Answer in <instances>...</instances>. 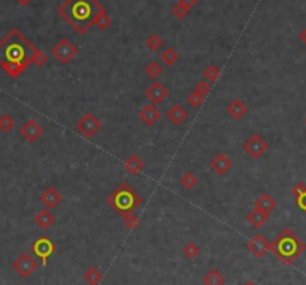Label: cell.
<instances>
[{"instance_id": "obj_1", "label": "cell", "mask_w": 306, "mask_h": 285, "mask_svg": "<svg viewBox=\"0 0 306 285\" xmlns=\"http://www.w3.org/2000/svg\"><path fill=\"white\" fill-rule=\"evenodd\" d=\"M102 9L103 6L97 0H64L59 8V14L76 33L84 35Z\"/></svg>"}, {"instance_id": "obj_2", "label": "cell", "mask_w": 306, "mask_h": 285, "mask_svg": "<svg viewBox=\"0 0 306 285\" xmlns=\"http://www.w3.org/2000/svg\"><path fill=\"white\" fill-rule=\"evenodd\" d=\"M36 46L18 29H12L0 41V66L17 63L24 67L32 64V56Z\"/></svg>"}, {"instance_id": "obj_3", "label": "cell", "mask_w": 306, "mask_h": 285, "mask_svg": "<svg viewBox=\"0 0 306 285\" xmlns=\"http://www.w3.org/2000/svg\"><path fill=\"white\" fill-rule=\"evenodd\" d=\"M306 249V244L296 235L291 228H284L270 242V251L283 265H293Z\"/></svg>"}, {"instance_id": "obj_4", "label": "cell", "mask_w": 306, "mask_h": 285, "mask_svg": "<svg viewBox=\"0 0 306 285\" xmlns=\"http://www.w3.org/2000/svg\"><path fill=\"white\" fill-rule=\"evenodd\" d=\"M106 203L122 218L125 214H130L139 208L142 204V197L129 183H121L108 196Z\"/></svg>"}, {"instance_id": "obj_5", "label": "cell", "mask_w": 306, "mask_h": 285, "mask_svg": "<svg viewBox=\"0 0 306 285\" xmlns=\"http://www.w3.org/2000/svg\"><path fill=\"white\" fill-rule=\"evenodd\" d=\"M76 130H78L85 139H91L93 136H96L102 130V122L94 114L85 112L78 120V122H76Z\"/></svg>"}, {"instance_id": "obj_6", "label": "cell", "mask_w": 306, "mask_h": 285, "mask_svg": "<svg viewBox=\"0 0 306 285\" xmlns=\"http://www.w3.org/2000/svg\"><path fill=\"white\" fill-rule=\"evenodd\" d=\"M51 53H53V56L61 64H67L69 61H72L76 56H78V48H76L69 39L63 38L53 46Z\"/></svg>"}, {"instance_id": "obj_7", "label": "cell", "mask_w": 306, "mask_h": 285, "mask_svg": "<svg viewBox=\"0 0 306 285\" xmlns=\"http://www.w3.org/2000/svg\"><path fill=\"white\" fill-rule=\"evenodd\" d=\"M12 269L24 279H27L33 272L38 270V262L29 254V252H22L21 255H18L14 263H12Z\"/></svg>"}, {"instance_id": "obj_8", "label": "cell", "mask_w": 306, "mask_h": 285, "mask_svg": "<svg viewBox=\"0 0 306 285\" xmlns=\"http://www.w3.org/2000/svg\"><path fill=\"white\" fill-rule=\"evenodd\" d=\"M32 251L38 255V258L41 260V263L43 266L48 265V260H49V257L54 254L56 251V245L54 242L51 241L49 238L46 236H41L38 238L33 244H32Z\"/></svg>"}, {"instance_id": "obj_9", "label": "cell", "mask_w": 306, "mask_h": 285, "mask_svg": "<svg viewBox=\"0 0 306 285\" xmlns=\"http://www.w3.org/2000/svg\"><path fill=\"white\" fill-rule=\"evenodd\" d=\"M269 148V143L260 136V135H252L244 142V151L249 155L251 159H260L266 154Z\"/></svg>"}, {"instance_id": "obj_10", "label": "cell", "mask_w": 306, "mask_h": 285, "mask_svg": "<svg viewBox=\"0 0 306 285\" xmlns=\"http://www.w3.org/2000/svg\"><path fill=\"white\" fill-rule=\"evenodd\" d=\"M167 96H169V90L160 81H154L145 90V97L149 100V103L156 106L163 103L167 99Z\"/></svg>"}, {"instance_id": "obj_11", "label": "cell", "mask_w": 306, "mask_h": 285, "mask_svg": "<svg viewBox=\"0 0 306 285\" xmlns=\"http://www.w3.org/2000/svg\"><path fill=\"white\" fill-rule=\"evenodd\" d=\"M20 133L29 143H33L43 135V127L36 120H29L21 125Z\"/></svg>"}, {"instance_id": "obj_12", "label": "cell", "mask_w": 306, "mask_h": 285, "mask_svg": "<svg viewBox=\"0 0 306 285\" xmlns=\"http://www.w3.org/2000/svg\"><path fill=\"white\" fill-rule=\"evenodd\" d=\"M246 248L251 251V254L254 257L262 258L270 251V242H267V239L263 235L257 233V235H254L252 239L246 244Z\"/></svg>"}, {"instance_id": "obj_13", "label": "cell", "mask_w": 306, "mask_h": 285, "mask_svg": "<svg viewBox=\"0 0 306 285\" xmlns=\"http://www.w3.org/2000/svg\"><path fill=\"white\" fill-rule=\"evenodd\" d=\"M39 200H41V203H43L45 208L54 209L63 202V196L56 187H46L42 191V194L39 196Z\"/></svg>"}, {"instance_id": "obj_14", "label": "cell", "mask_w": 306, "mask_h": 285, "mask_svg": "<svg viewBox=\"0 0 306 285\" xmlns=\"http://www.w3.org/2000/svg\"><path fill=\"white\" fill-rule=\"evenodd\" d=\"M209 166L218 176H224V175H227L228 172H230V169L233 167V163L225 154H217L215 157L211 160Z\"/></svg>"}, {"instance_id": "obj_15", "label": "cell", "mask_w": 306, "mask_h": 285, "mask_svg": "<svg viewBox=\"0 0 306 285\" xmlns=\"http://www.w3.org/2000/svg\"><path fill=\"white\" fill-rule=\"evenodd\" d=\"M139 118L143 121V124L152 127V125H156L159 122V120L162 118V114H160V111H159V108L156 105H152V103H148V105H145L141 109Z\"/></svg>"}, {"instance_id": "obj_16", "label": "cell", "mask_w": 306, "mask_h": 285, "mask_svg": "<svg viewBox=\"0 0 306 285\" xmlns=\"http://www.w3.org/2000/svg\"><path fill=\"white\" fill-rule=\"evenodd\" d=\"M35 223H36V225H38L39 228L46 230V228H49V227H53V225H54L56 217H54L53 212H51V209L43 208V209H41V211L35 215Z\"/></svg>"}, {"instance_id": "obj_17", "label": "cell", "mask_w": 306, "mask_h": 285, "mask_svg": "<svg viewBox=\"0 0 306 285\" xmlns=\"http://www.w3.org/2000/svg\"><path fill=\"white\" fill-rule=\"evenodd\" d=\"M225 111H227V114L230 115L233 120H242L245 117L248 108H246V105H245V103L241 99H235V100H232L225 106Z\"/></svg>"}, {"instance_id": "obj_18", "label": "cell", "mask_w": 306, "mask_h": 285, "mask_svg": "<svg viewBox=\"0 0 306 285\" xmlns=\"http://www.w3.org/2000/svg\"><path fill=\"white\" fill-rule=\"evenodd\" d=\"M246 220H248V223H249L254 228H260V227H263V225L269 221V214L265 212V211H262V209H259V208H254V209L248 214Z\"/></svg>"}, {"instance_id": "obj_19", "label": "cell", "mask_w": 306, "mask_h": 285, "mask_svg": "<svg viewBox=\"0 0 306 285\" xmlns=\"http://www.w3.org/2000/svg\"><path fill=\"white\" fill-rule=\"evenodd\" d=\"M167 120L173 124V125H181L185 120H187V111L181 106V105H173L167 114H166Z\"/></svg>"}, {"instance_id": "obj_20", "label": "cell", "mask_w": 306, "mask_h": 285, "mask_svg": "<svg viewBox=\"0 0 306 285\" xmlns=\"http://www.w3.org/2000/svg\"><path fill=\"white\" fill-rule=\"evenodd\" d=\"M143 167H145V163L138 155H130V157L124 162V169L133 176H138L139 173H142Z\"/></svg>"}, {"instance_id": "obj_21", "label": "cell", "mask_w": 306, "mask_h": 285, "mask_svg": "<svg viewBox=\"0 0 306 285\" xmlns=\"http://www.w3.org/2000/svg\"><path fill=\"white\" fill-rule=\"evenodd\" d=\"M276 204H278V202L269 193L260 194V197L256 200V208H259V209H262V211H265L267 214H270L276 208Z\"/></svg>"}, {"instance_id": "obj_22", "label": "cell", "mask_w": 306, "mask_h": 285, "mask_svg": "<svg viewBox=\"0 0 306 285\" xmlns=\"http://www.w3.org/2000/svg\"><path fill=\"white\" fill-rule=\"evenodd\" d=\"M93 24L96 25V27H97L99 30L105 32V30H108V29L111 27V24H112V18L109 17V14H108V12L105 11V8H103V9H102V11L96 15V18H94Z\"/></svg>"}, {"instance_id": "obj_23", "label": "cell", "mask_w": 306, "mask_h": 285, "mask_svg": "<svg viewBox=\"0 0 306 285\" xmlns=\"http://www.w3.org/2000/svg\"><path fill=\"white\" fill-rule=\"evenodd\" d=\"M224 282H225V278L217 269L208 270V273L203 276V285H224Z\"/></svg>"}, {"instance_id": "obj_24", "label": "cell", "mask_w": 306, "mask_h": 285, "mask_svg": "<svg viewBox=\"0 0 306 285\" xmlns=\"http://www.w3.org/2000/svg\"><path fill=\"white\" fill-rule=\"evenodd\" d=\"M102 279H103V273H102L97 267H90L84 273V281L88 285H99L102 282Z\"/></svg>"}, {"instance_id": "obj_25", "label": "cell", "mask_w": 306, "mask_h": 285, "mask_svg": "<svg viewBox=\"0 0 306 285\" xmlns=\"http://www.w3.org/2000/svg\"><path fill=\"white\" fill-rule=\"evenodd\" d=\"M160 60L163 61L164 66H173L178 60H180V54L176 53L173 48H166L163 53L160 54Z\"/></svg>"}, {"instance_id": "obj_26", "label": "cell", "mask_w": 306, "mask_h": 285, "mask_svg": "<svg viewBox=\"0 0 306 285\" xmlns=\"http://www.w3.org/2000/svg\"><path fill=\"white\" fill-rule=\"evenodd\" d=\"M181 185H183V188H185L187 191H191V190H194L196 187H197V184H199V179H197V176L193 173V172H185L183 176H181Z\"/></svg>"}, {"instance_id": "obj_27", "label": "cell", "mask_w": 306, "mask_h": 285, "mask_svg": "<svg viewBox=\"0 0 306 285\" xmlns=\"http://www.w3.org/2000/svg\"><path fill=\"white\" fill-rule=\"evenodd\" d=\"M145 73H146L148 78H151V80H154V81H156L157 78H160L162 73H163V66H162L160 63H157V61H151V63L146 64Z\"/></svg>"}, {"instance_id": "obj_28", "label": "cell", "mask_w": 306, "mask_h": 285, "mask_svg": "<svg viewBox=\"0 0 306 285\" xmlns=\"http://www.w3.org/2000/svg\"><path fill=\"white\" fill-rule=\"evenodd\" d=\"M221 75V70L215 66V64H209L206 66V69L203 70V76H205V81L208 84H214L218 81V78Z\"/></svg>"}, {"instance_id": "obj_29", "label": "cell", "mask_w": 306, "mask_h": 285, "mask_svg": "<svg viewBox=\"0 0 306 285\" xmlns=\"http://www.w3.org/2000/svg\"><path fill=\"white\" fill-rule=\"evenodd\" d=\"M2 69L5 70V73L11 78H14V80H17V78L21 76V73L27 69V67H24L21 64H17V63H8V64H3Z\"/></svg>"}, {"instance_id": "obj_30", "label": "cell", "mask_w": 306, "mask_h": 285, "mask_svg": "<svg viewBox=\"0 0 306 285\" xmlns=\"http://www.w3.org/2000/svg\"><path fill=\"white\" fill-rule=\"evenodd\" d=\"M14 127H15V120L9 114L0 115V132L8 133V132L14 130Z\"/></svg>"}, {"instance_id": "obj_31", "label": "cell", "mask_w": 306, "mask_h": 285, "mask_svg": "<svg viewBox=\"0 0 306 285\" xmlns=\"http://www.w3.org/2000/svg\"><path fill=\"white\" fill-rule=\"evenodd\" d=\"M183 252H184V255L188 258V260H194V258H197L199 254H200V246L197 244H194V242H188V244L184 245Z\"/></svg>"}, {"instance_id": "obj_32", "label": "cell", "mask_w": 306, "mask_h": 285, "mask_svg": "<svg viewBox=\"0 0 306 285\" xmlns=\"http://www.w3.org/2000/svg\"><path fill=\"white\" fill-rule=\"evenodd\" d=\"M162 46H163V39L157 33H152V35L148 36V39H146V48L149 51H159Z\"/></svg>"}, {"instance_id": "obj_33", "label": "cell", "mask_w": 306, "mask_h": 285, "mask_svg": "<svg viewBox=\"0 0 306 285\" xmlns=\"http://www.w3.org/2000/svg\"><path fill=\"white\" fill-rule=\"evenodd\" d=\"M46 61H48V56L43 53V51H41L39 48H36L33 56H32V64H35L38 67H42V66L46 64Z\"/></svg>"}, {"instance_id": "obj_34", "label": "cell", "mask_w": 306, "mask_h": 285, "mask_svg": "<svg viewBox=\"0 0 306 285\" xmlns=\"http://www.w3.org/2000/svg\"><path fill=\"white\" fill-rule=\"evenodd\" d=\"M122 221H124V225H125V228L127 230H135L138 225H139V218L133 214V212H130V214H125L124 217H122Z\"/></svg>"}, {"instance_id": "obj_35", "label": "cell", "mask_w": 306, "mask_h": 285, "mask_svg": "<svg viewBox=\"0 0 306 285\" xmlns=\"http://www.w3.org/2000/svg\"><path fill=\"white\" fill-rule=\"evenodd\" d=\"M188 12H190V9L185 8V6L181 5V3H176V5H173V8H172V15H173L176 20H183V18H185Z\"/></svg>"}, {"instance_id": "obj_36", "label": "cell", "mask_w": 306, "mask_h": 285, "mask_svg": "<svg viewBox=\"0 0 306 285\" xmlns=\"http://www.w3.org/2000/svg\"><path fill=\"white\" fill-rule=\"evenodd\" d=\"M193 91L199 93V94L203 96V97H206V96L209 94V91H211V84H208L205 80H202V81H199V82L196 84V87H194Z\"/></svg>"}, {"instance_id": "obj_37", "label": "cell", "mask_w": 306, "mask_h": 285, "mask_svg": "<svg viewBox=\"0 0 306 285\" xmlns=\"http://www.w3.org/2000/svg\"><path fill=\"white\" fill-rule=\"evenodd\" d=\"M187 102H188V105L190 106H193V108H199L203 102H205V97L203 96H200L199 93H196V91H193L191 94H188V97H187Z\"/></svg>"}, {"instance_id": "obj_38", "label": "cell", "mask_w": 306, "mask_h": 285, "mask_svg": "<svg viewBox=\"0 0 306 285\" xmlns=\"http://www.w3.org/2000/svg\"><path fill=\"white\" fill-rule=\"evenodd\" d=\"M294 199H296V203H297V208L300 211L306 212V188L302 193H299L297 196H294Z\"/></svg>"}, {"instance_id": "obj_39", "label": "cell", "mask_w": 306, "mask_h": 285, "mask_svg": "<svg viewBox=\"0 0 306 285\" xmlns=\"http://www.w3.org/2000/svg\"><path fill=\"white\" fill-rule=\"evenodd\" d=\"M178 3H181V5H184L185 8L191 9V8L197 3V0H178Z\"/></svg>"}, {"instance_id": "obj_40", "label": "cell", "mask_w": 306, "mask_h": 285, "mask_svg": "<svg viewBox=\"0 0 306 285\" xmlns=\"http://www.w3.org/2000/svg\"><path fill=\"white\" fill-rule=\"evenodd\" d=\"M299 39H300V42H302V43H305V45H306V29H303V30L299 33Z\"/></svg>"}, {"instance_id": "obj_41", "label": "cell", "mask_w": 306, "mask_h": 285, "mask_svg": "<svg viewBox=\"0 0 306 285\" xmlns=\"http://www.w3.org/2000/svg\"><path fill=\"white\" fill-rule=\"evenodd\" d=\"M15 2L20 5V6H29L32 3V0H15Z\"/></svg>"}, {"instance_id": "obj_42", "label": "cell", "mask_w": 306, "mask_h": 285, "mask_svg": "<svg viewBox=\"0 0 306 285\" xmlns=\"http://www.w3.org/2000/svg\"><path fill=\"white\" fill-rule=\"evenodd\" d=\"M244 285H257L256 282H252V281H248V282H245Z\"/></svg>"}, {"instance_id": "obj_43", "label": "cell", "mask_w": 306, "mask_h": 285, "mask_svg": "<svg viewBox=\"0 0 306 285\" xmlns=\"http://www.w3.org/2000/svg\"><path fill=\"white\" fill-rule=\"evenodd\" d=\"M305 124H306V120H305Z\"/></svg>"}]
</instances>
